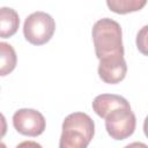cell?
<instances>
[{
    "mask_svg": "<svg viewBox=\"0 0 148 148\" xmlns=\"http://www.w3.org/2000/svg\"><path fill=\"white\" fill-rule=\"evenodd\" d=\"M136 126L135 114L131 109H116L105 117L108 134L114 140H125L131 136Z\"/></svg>",
    "mask_w": 148,
    "mask_h": 148,
    "instance_id": "obj_4",
    "label": "cell"
},
{
    "mask_svg": "<svg viewBox=\"0 0 148 148\" xmlns=\"http://www.w3.org/2000/svg\"><path fill=\"white\" fill-rule=\"evenodd\" d=\"M124 148H148V146L143 142H132V143L125 146Z\"/></svg>",
    "mask_w": 148,
    "mask_h": 148,
    "instance_id": "obj_13",
    "label": "cell"
},
{
    "mask_svg": "<svg viewBox=\"0 0 148 148\" xmlns=\"http://www.w3.org/2000/svg\"><path fill=\"white\" fill-rule=\"evenodd\" d=\"M136 47L143 54L148 56V24L143 25L136 34Z\"/></svg>",
    "mask_w": 148,
    "mask_h": 148,
    "instance_id": "obj_11",
    "label": "cell"
},
{
    "mask_svg": "<svg viewBox=\"0 0 148 148\" xmlns=\"http://www.w3.org/2000/svg\"><path fill=\"white\" fill-rule=\"evenodd\" d=\"M91 106L95 113L104 119L111 111L116 109H131V105L126 98L114 94H101L96 96Z\"/></svg>",
    "mask_w": 148,
    "mask_h": 148,
    "instance_id": "obj_7",
    "label": "cell"
},
{
    "mask_svg": "<svg viewBox=\"0 0 148 148\" xmlns=\"http://www.w3.org/2000/svg\"><path fill=\"white\" fill-rule=\"evenodd\" d=\"M13 125L15 130L28 136L40 135L46 127L44 116L34 109H20L13 114Z\"/></svg>",
    "mask_w": 148,
    "mask_h": 148,
    "instance_id": "obj_5",
    "label": "cell"
},
{
    "mask_svg": "<svg viewBox=\"0 0 148 148\" xmlns=\"http://www.w3.org/2000/svg\"><path fill=\"white\" fill-rule=\"evenodd\" d=\"M96 57L98 60L111 57H124L120 24L109 17L95 22L91 30Z\"/></svg>",
    "mask_w": 148,
    "mask_h": 148,
    "instance_id": "obj_1",
    "label": "cell"
},
{
    "mask_svg": "<svg viewBox=\"0 0 148 148\" xmlns=\"http://www.w3.org/2000/svg\"><path fill=\"white\" fill-rule=\"evenodd\" d=\"M56 30L53 17L45 12H35L30 14L23 24V35L32 45H43L47 43Z\"/></svg>",
    "mask_w": 148,
    "mask_h": 148,
    "instance_id": "obj_3",
    "label": "cell"
},
{
    "mask_svg": "<svg viewBox=\"0 0 148 148\" xmlns=\"http://www.w3.org/2000/svg\"><path fill=\"white\" fill-rule=\"evenodd\" d=\"M15 148H43L39 143H37L36 141H23L21 143H18Z\"/></svg>",
    "mask_w": 148,
    "mask_h": 148,
    "instance_id": "obj_12",
    "label": "cell"
},
{
    "mask_svg": "<svg viewBox=\"0 0 148 148\" xmlns=\"http://www.w3.org/2000/svg\"><path fill=\"white\" fill-rule=\"evenodd\" d=\"M94 134V120L84 112H73L62 121L59 148H87Z\"/></svg>",
    "mask_w": 148,
    "mask_h": 148,
    "instance_id": "obj_2",
    "label": "cell"
},
{
    "mask_svg": "<svg viewBox=\"0 0 148 148\" xmlns=\"http://www.w3.org/2000/svg\"><path fill=\"white\" fill-rule=\"evenodd\" d=\"M20 17L18 14L8 7H2L0 9V36L1 38L12 37L18 29Z\"/></svg>",
    "mask_w": 148,
    "mask_h": 148,
    "instance_id": "obj_8",
    "label": "cell"
},
{
    "mask_svg": "<svg viewBox=\"0 0 148 148\" xmlns=\"http://www.w3.org/2000/svg\"><path fill=\"white\" fill-rule=\"evenodd\" d=\"M17 57L12 45L1 42L0 43V75L5 76L14 71L16 67Z\"/></svg>",
    "mask_w": 148,
    "mask_h": 148,
    "instance_id": "obj_9",
    "label": "cell"
},
{
    "mask_svg": "<svg viewBox=\"0 0 148 148\" xmlns=\"http://www.w3.org/2000/svg\"><path fill=\"white\" fill-rule=\"evenodd\" d=\"M127 73V65L124 57H111L99 60L98 75L102 81L116 84L123 81Z\"/></svg>",
    "mask_w": 148,
    "mask_h": 148,
    "instance_id": "obj_6",
    "label": "cell"
},
{
    "mask_svg": "<svg viewBox=\"0 0 148 148\" xmlns=\"http://www.w3.org/2000/svg\"><path fill=\"white\" fill-rule=\"evenodd\" d=\"M147 3L146 0H108L106 5L113 13L127 14L132 12H138Z\"/></svg>",
    "mask_w": 148,
    "mask_h": 148,
    "instance_id": "obj_10",
    "label": "cell"
},
{
    "mask_svg": "<svg viewBox=\"0 0 148 148\" xmlns=\"http://www.w3.org/2000/svg\"><path fill=\"white\" fill-rule=\"evenodd\" d=\"M143 132H145V135L148 138V116L145 118V121H143Z\"/></svg>",
    "mask_w": 148,
    "mask_h": 148,
    "instance_id": "obj_14",
    "label": "cell"
}]
</instances>
